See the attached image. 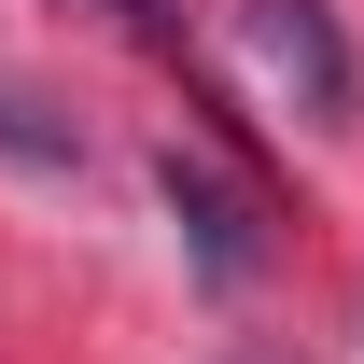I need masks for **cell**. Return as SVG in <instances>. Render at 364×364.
Instances as JSON below:
<instances>
[{
    "label": "cell",
    "mask_w": 364,
    "mask_h": 364,
    "mask_svg": "<svg viewBox=\"0 0 364 364\" xmlns=\"http://www.w3.org/2000/svg\"><path fill=\"white\" fill-rule=\"evenodd\" d=\"M112 14H127L140 43H182V0H112Z\"/></svg>",
    "instance_id": "277c9868"
},
{
    "label": "cell",
    "mask_w": 364,
    "mask_h": 364,
    "mask_svg": "<svg viewBox=\"0 0 364 364\" xmlns=\"http://www.w3.org/2000/svg\"><path fill=\"white\" fill-rule=\"evenodd\" d=\"M238 43H252V70H267L309 127H350V43H336V14L322 0H238Z\"/></svg>",
    "instance_id": "6da1fadb"
},
{
    "label": "cell",
    "mask_w": 364,
    "mask_h": 364,
    "mask_svg": "<svg viewBox=\"0 0 364 364\" xmlns=\"http://www.w3.org/2000/svg\"><path fill=\"white\" fill-rule=\"evenodd\" d=\"M154 196H168L182 252L225 280V294H238V280H267V210H252V196H238V182L210 168V154H182V140H168V154H154Z\"/></svg>",
    "instance_id": "7a4b0ae2"
},
{
    "label": "cell",
    "mask_w": 364,
    "mask_h": 364,
    "mask_svg": "<svg viewBox=\"0 0 364 364\" xmlns=\"http://www.w3.org/2000/svg\"><path fill=\"white\" fill-rule=\"evenodd\" d=\"M0 140H14V154H70V127H43L28 98H0Z\"/></svg>",
    "instance_id": "3957f363"
}]
</instances>
